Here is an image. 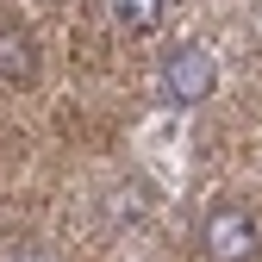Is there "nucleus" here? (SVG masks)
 Masks as SVG:
<instances>
[{
    "label": "nucleus",
    "instance_id": "1",
    "mask_svg": "<svg viewBox=\"0 0 262 262\" xmlns=\"http://www.w3.org/2000/svg\"><path fill=\"white\" fill-rule=\"evenodd\" d=\"M162 88H169V100L193 106V100H206V94L219 88V62L200 50V44H181L162 56Z\"/></svg>",
    "mask_w": 262,
    "mask_h": 262
},
{
    "label": "nucleus",
    "instance_id": "2",
    "mask_svg": "<svg viewBox=\"0 0 262 262\" xmlns=\"http://www.w3.org/2000/svg\"><path fill=\"white\" fill-rule=\"evenodd\" d=\"M206 250L219 262H250L256 256V219L244 206H212V219H206Z\"/></svg>",
    "mask_w": 262,
    "mask_h": 262
},
{
    "label": "nucleus",
    "instance_id": "3",
    "mask_svg": "<svg viewBox=\"0 0 262 262\" xmlns=\"http://www.w3.org/2000/svg\"><path fill=\"white\" fill-rule=\"evenodd\" d=\"M31 69H38V50L19 31H0V81H25Z\"/></svg>",
    "mask_w": 262,
    "mask_h": 262
},
{
    "label": "nucleus",
    "instance_id": "4",
    "mask_svg": "<svg viewBox=\"0 0 262 262\" xmlns=\"http://www.w3.org/2000/svg\"><path fill=\"white\" fill-rule=\"evenodd\" d=\"M162 7H169V0H113L119 25H131V31H150V25L162 19Z\"/></svg>",
    "mask_w": 262,
    "mask_h": 262
}]
</instances>
